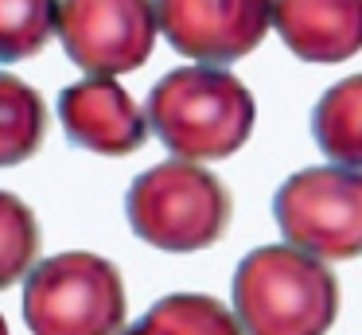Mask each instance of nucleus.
<instances>
[{"instance_id": "f8f14e48", "label": "nucleus", "mask_w": 362, "mask_h": 335, "mask_svg": "<svg viewBox=\"0 0 362 335\" xmlns=\"http://www.w3.org/2000/svg\"><path fill=\"white\" fill-rule=\"evenodd\" d=\"M160 335H245L242 319L226 308L222 300L203 293H175L156 300L144 312Z\"/></svg>"}, {"instance_id": "9b49d317", "label": "nucleus", "mask_w": 362, "mask_h": 335, "mask_svg": "<svg viewBox=\"0 0 362 335\" xmlns=\"http://www.w3.org/2000/svg\"><path fill=\"white\" fill-rule=\"evenodd\" d=\"M43 132H47V106L40 90L16 74H0V168L35 156Z\"/></svg>"}, {"instance_id": "2eb2a0df", "label": "nucleus", "mask_w": 362, "mask_h": 335, "mask_svg": "<svg viewBox=\"0 0 362 335\" xmlns=\"http://www.w3.org/2000/svg\"><path fill=\"white\" fill-rule=\"evenodd\" d=\"M121 335H160V331H156V327L148 324V319H141V324H133V327H129V331H121Z\"/></svg>"}, {"instance_id": "ddd939ff", "label": "nucleus", "mask_w": 362, "mask_h": 335, "mask_svg": "<svg viewBox=\"0 0 362 335\" xmlns=\"http://www.w3.org/2000/svg\"><path fill=\"white\" fill-rule=\"evenodd\" d=\"M63 0H0V62H20L43 51L59 28Z\"/></svg>"}, {"instance_id": "dca6fc26", "label": "nucleus", "mask_w": 362, "mask_h": 335, "mask_svg": "<svg viewBox=\"0 0 362 335\" xmlns=\"http://www.w3.org/2000/svg\"><path fill=\"white\" fill-rule=\"evenodd\" d=\"M0 335H8V324H4V316H0Z\"/></svg>"}, {"instance_id": "4468645a", "label": "nucleus", "mask_w": 362, "mask_h": 335, "mask_svg": "<svg viewBox=\"0 0 362 335\" xmlns=\"http://www.w3.org/2000/svg\"><path fill=\"white\" fill-rule=\"evenodd\" d=\"M40 254V222L20 195L0 191V288L16 285L35 269Z\"/></svg>"}, {"instance_id": "0eeeda50", "label": "nucleus", "mask_w": 362, "mask_h": 335, "mask_svg": "<svg viewBox=\"0 0 362 335\" xmlns=\"http://www.w3.org/2000/svg\"><path fill=\"white\" fill-rule=\"evenodd\" d=\"M164 39L203 67H226L257 51L273 28V0H156Z\"/></svg>"}, {"instance_id": "f257e3e1", "label": "nucleus", "mask_w": 362, "mask_h": 335, "mask_svg": "<svg viewBox=\"0 0 362 335\" xmlns=\"http://www.w3.org/2000/svg\"><path fill=\"white\" fill-rule=\"evenodd\" d=\"M144 117L175 160H226L250 140L257 101L226 67L195 62L168 70L152 86Z\"/></svg>"}, {"instance_id": "f03ea898", "label": "nucleus", "mask_w": 362, "mask_h": 335, "mask_svg": "<svg viewBox=\"0 0 362 335\" xmlns=\"http://www.w3.org/2000/svg\"><path fill=\"white\" fill-rule=\"evenodd\" d=\"M234 316L245 335H327L339 316V280L327 261L296 246H261L234 269Z\"/></svg>"}, {"instance_id": "1a4fd4ad", "label": "nucleus", "mask_w": 362, "mask_h": 335, "mask_svg": "<svg viewBox=\"0 0 362 335\" xmlns=\"http://www.w3.org/2000/svg\"><path fill=\"white\" fill-rule=\"evenodd\" d=\"M273 28L296 59L343 62L362 51V0H273Z\"/></svg>"}, {"instance_id": "39448f33", "label": "nucleus", "mask_w": 362, "mask_h": 335, "mask_svg": "<svg viewBox=\"0 0 362 335\" xmlns=\"http://www.w3.org/2000/svg\"><path fill=\"white\" fill-rule=\"evenodd\" d=\"M273 218L284 242L320 261L362 257V171L304 168L273 195Z\"/></svg>"}, {"instance_id": "9d476101", "label": "nucleus", "mask_w": 362, "mask_h": 335, "mask_svg": "<svg viewBox=\"0 0 362 335\" xmlns=\"http://www.w3.org/2000/svg\"><path fill=\"white\" fill-rule=\"evenodd\" d=\"M312 137L339 168L362 171V74L323 90L312 109Z\"/></svg>"}, {"instance_id": "7ed1b4c3", "label": "nucleus", "mask_w": 362, "mask_h": 335, "mask_svg": "<svg viewBox=\"0 0 362 335\" xmlns=\"http://www.w3.org/2000/svg\"><path fill=\"white\" fill-rule=\"evenodd\" d=\"M230 191L195 160H164L141 171L125 195L129 226L141 242L168 254L206 249L230 226Z\"/></svg>"}, {"instance_id": "423d86ee", "label": "nucleus", "mask_w": 362, "mask_h": 335, "mask_svg": "<svg viewBox=\"0 0 362 335\" xmlns=\"http://www.w3.org/2000/svg\"><path fill=\"white\" fill-rule=\"evenodd\" d=\"M55 31L71 62L86 74H129L156 47V0H63Z\"/></svg>"}, {"instance_id": "20e7f679", "label": "nucleus", "mask_w": 362, "mask_h": 335, "mask_svg": "<svg viewBox=\"0 0 362 335\" xmlns=\"http://www.w3.org/2000/svg\"><path fill=\"white\" fill-rule=\"evenodd\" d=\"M24 324L32 335H121L125 280L117 265L86 249L40 261L24 280Z\"/></svg>"}, {"instance_id": "6e6552de", "label": "nucleus", "mask_w": 362, "mask_h": 335, "mask_svg": "<svg viewBox=\"0 0 362 335\" xmlns=\"http://www.w3.org/2000/svg\"><path fill=\"white\" fill-rule=\"evenodd\" d=\"M59 121L78 148L102 156H129L148 137V117L141 113L125 86L113 78H86L59 93Z\"/></svg>"}]
</instances>
